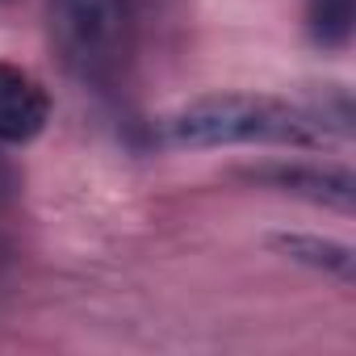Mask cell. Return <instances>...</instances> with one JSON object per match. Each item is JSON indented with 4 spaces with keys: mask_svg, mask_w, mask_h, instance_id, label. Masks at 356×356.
<instances>
[{
    "mask_svg": "<svg viewBox=\"0 0 356 356\" xmlns=\"http://www.w3.org/2000/svg\"><path fill=\"white\" fill-rule=\"evenodd\" d=\"M168 138L181 147H323L327 113L256 92L202 97L168 118Z\"/></svg>",
    "mask_w": 356,
    "mask_h": 356,
    "instance_id": "cell-1",
    "label": "cell"
},
{
    "mask_svg": "<svg viewBox=\"0 0 356 356\" xmlns=\"http://www.w3.org/2000/svg\"><path fill=\"white\" fill-rule=\"evenodd\" d=\"M51 38L59 59L84 84H109L134 42L130 0H51Z\"/></svg>",
    "mask_w": 356,
    "mask_h": 356,
    "instance_id": "cell-2",
    "label": "cell"
},
{
    "mask_svg": "<svg viewBox=\"0 0 356 356\" xmlns=\"http://www.w3.org/2000/svg\"><path fill=\"white\" fill-rule=\"evenodd\" d=\"M51 101L47 88L17 63H0V143L26 147L47 130Z\"/></svg>",
    "mask_w": 356,
    "mask_h": 356,
    "instance_id": "cell-3",
    "label": "cell"
},
{
    "mask_svg": "<svg viewBox=\"0 0 356 356\" xmlns=\"http://www.w3.org/2000/svg\"><path fill=\"white\" fill-rule=\"evenodd\" d=\"M252 181H264L281 193L306 197L314 206H331V210H352L356 197V181L348 168H323V163H268L260 172H252Z\"/></svg>",
    "mask_w": 356,
    "mask_h": 356,
    "instance_id": "cell-4",
    "label": "cell"
},
{
    "mask_svg": "<svg viewBox=\"0 0 356 356\" xmlns=\"http://www.w3.org/2000/svg\"><path fill=\"white\" fill-rule=\"evenodd\" d=\"M277 248H281L285 256H293V260L310 264V268H323V273L339 277L343 285L352 281V248H343V243L314 239V235H281V239H277Z\"/></svg>",
    "mask_w": 356,
    "mask_h": 356,
    "instance_id": "cell-5",
    "label": "cell"
},
{
    "mask_svg": "<svg viewBox=\"0 0 356 356\" xmlns=\"http://www.w3.org/2000/svg\"><path fill=\"white\" fill-rule=\"evenodd\" d=\"M356 26V0H306V30L318 47H348Z\"/></svg>",
    "mask_w": 356,
    "mask_h": 356,
    "instance_id": "cell-6",
    "label": "cell"
},
{
    "mask_svg": "<svg viewBox=\"0 0 356 356\" xmlns=\"http://www.w3.org/2000/svg\"><path fill=\"white\" fill-rule=\"evenodd\" d=\"M17 193V172H13V163L0 155V202H9Z\"/></svg>",
    "mask_w": 356,
    "mask_h": 356,
    "instance_id": "cell-7",
    "label": "cell"
},
{
    "mask_svg": "<svg viewBox=\"0 0 356 356\" xmlns=\"http://www.w3.org/2000/svg\"><path fill=\"white\" fill-rule=\"evenodd\" d=\"M0 5H5V0H0Z\"/></svg>",
    "mask_w": 356,
    "mask_h": 356,
    "instance_id": "cell-8",
    "label": "cell"
}]
</instances>
